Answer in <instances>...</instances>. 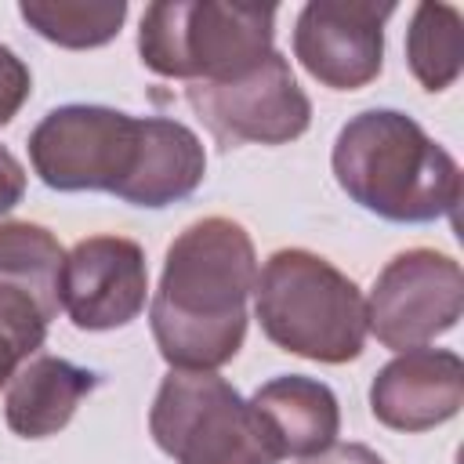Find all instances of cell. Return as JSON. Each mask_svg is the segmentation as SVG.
<instances>
[{
    "label": "cell",
    "instance_id": "ac0fdd59",
    "mask_svg": "<svg viewBox=\"0 0 464 464\" xmlns=\"http://www.w3.org/2000/svg\"><path fill=\"white\" fill-rule=\"evenodd\" d=\"M22 196H25V167L14 160L11 149L0 145V214L18 207Z\"/></svg>",
    "mask_w": 464,
    "mask_h": 464
},
{
    "label": "cell",
    "instance_id": "4fadbf2b",
    "mask_svg": "<svg viewBox=\"0 0 464 464\" xmlns=\"http://www.w3.org/2000/svg\"><path fill=\"white\" fill-rule=\"evenodd\" d=\"M254 413L268 428L279 457H319L337 442L341 431V406L337 395L312 377L283 373L261 384L250 399Z\"/></svg>",
    "mask_w": 464,
    "mask_h": 464
},
{
    "label": "cell",
    "instance_id": "5b68a950",
    "mask_svg": "<svg viewBox=\"0 0 464 464\" xmlns=\"http://www.w3.org/2000/svg\"><path fill=\"white\" fill-rule=\"evenodd\" d=\"M272 40V4L160 0L141 14L138 54L156 76L221 83L257 69L276 51Z\"/></svg>",
    "mask_w": 464,
    "mask_h": 464
},
{
    "label": "cell",
    "instance_id": "277c9868",
    "mask_svg": "<svg viewBox=\"0 0 464 464\" xmlns=\"http://www.w3.org/2000/svg\"><path fill=\"white\" fill-rule=\"evenodd\" d=\"M254 315L265 337L301 359L341 366L366 344V297L326 257L286 246L254 279Z\"/></svg>",
    "mask_w": 464,
    "mask_h": 464
},
{
    "label": "cell",
    "instance_id": "3957f363",
    "mask_svg": "<svg viewBox=\"0 0 464 464\" xmlns=\"http://www.w3.org/2000/svg\"><path fill=\"white\" fill-rule=\"evenodd\" d=\"M330 163L337 185L384 221L424 225L457 214V160L399 109H366L352 116L334 141Z\"/></svg>",
    "mask_w": 464,
    "mask_h": 464
},
{
    "label": "cell",
    "instance_id": "e0dca14e",
    "mask_svg": "<svg viewBox=\"0 0 464 464\" xmlns=\"http://www.w3.org/2000/svg\"><path fill=\"white\" fill-rule=\"evenodd\" d=\"M33 91V76H29V65L0 44V127L14 120V112L25 105Z\"/></svg>",
    "mask_w": 464,
    "mask_h": 464
},
{
    "label": "cell",
    "instance_id": "9a60e30c",
    "mask_svg": "<svg viewBox=\"0 0 464 464\" xmlns=\"http://www.w3.org/2000/svg\"><path fill=\"white\" fill-rule=\"evenodd\" d=\"M406 62L424 91H446L464 65V18L453 4H417L406 29Z\"/></svg>",
    "mask_w": 464,
    "mask_h": 464
},
{
    "label": "cell",
    "instance_id": "30bf717a",
    "mask_svg": "<svg viewBox=\"0 0 464 464\" xmlns=\"http://www.w3.org/2000/svg\"><path fill=\"white\" fill-rule=\"evenodd\" d=\"M392 14V0H312L294 25V58L323 87L359 91L381 72L384 22Z\"/></svg>",
    "mask_w": 464,
    "mask_h": 464
},
{
    "label": "cell",
    "instance_id": "7a4b0ae2",
    "mask_svg": "<svg viewBox=\"0 0 464 464\" xmlns=\"http://www.w3.org/2000/svg\"><path fill=\"white\" fill-rule=\"evenodd\" d=\"M254 279L257 254L239 221L214 214L178 232L149 308L160 355L174 370H218L232 362L246 337Z\"/></svg>",
    "mask_w": 464,
    "mask_h": 464
},
{
    "label": "cell",
    "instance_id": "6da1fadb",
    "mask_svg": "<svg viewBox=\"0 0 464 464\" xmlns=\"http://www.w3.org/2000/svg\"><path fill=\"white\" fill-rule=\"evenodd\" d=\"M29 163L47 188L112 192L149 210L188 199L207 174L192 127L109 105L51 109L29 134Z\"/></svg>",
    "mask_w": 464,
    "mask_h": 464
},
{
    "label": "cell",
    "instance_id": "8fae6325",
    "mask_svg": "<svg viewBox=\"0 0 464 464\" xmlns=\"http://www.w3.org/2000/svg\"><path fill=\"white\" fill-rule=\"evenodd\" d=\"M58 297L76 330L127 326L149 297L145 250L127 236L80 239L62 261Z\"/></svg>",
    "mask_w": 464,
    "mask_h": 464
},
{
    "label": "cell",
    "instance_id": "52a82bcc",
    "mask_svg": "<svg viewBox=\"0 0 464 464\" xmlns=\"http://www.w3.org/2000/svg\"><path fill=\"white\" fill-rule=\"evenodd\" d=\"M464 312V272L450 254L413 246L395 254L373 279L366 330L392 352L424 348L453 330Z\"/></svg>",
    "mask_w": 464,
    "mask_h": 464
},
{
    "label": "cell",
    "instance_id": "5bb4252c",
    "mask_svg": "<svg viewBox=\"0 0 464 464\" xmlns=\"http://www.w3.org/2000/svg\"><path fill=\"white\" fill-rule=\"evenodd\" d=\"M94 384L98 373L58 355H36L11 377L4 395V420L22 439L58 435Z\"/></svg>",
    "mask_w": 464,
    "mask_h": 464
},
{
    "label": "cell",
    "instance_id": "8992f818",
    "mask_svg": "<svg viewBox=\"0 0 464 464\" xmlns=\"http://www.w3.org/2000/svg\"><path fill=\"white\" fill-rule=\"evenodd\" d=\"M149 431L174 464H279L254 406L214 370H170L152 399Z\"/></svg>",
    "mask_w": 464,
    "mask_h": 464
},
{
    "label": "cell",
    "instance_id": "2e32d148",
    "mask_svg": "<svg viewBox=\"0 0 464 464\" xmlns=\"http://www.w3.org/2000/svg\"><path fill=\"white\" fill-rule=\"evenodd\" d=\"M18 14L44 40L69 51H87V47L109 44L120 33L127 18V4L123 0H25L18 4Z\"/></svg>",
    "mask_w": 464,
    "mask_h": 464
},
{
    "label": "cell",
    "instance_id": "7c38bea8",
    "mask_svg": "<svg viewBox=\"0 0 464 464\" xmlns=\"http://www.w3.org/2000/svg\"><path fill=\"white\" fill-rule=\"evenodd\" d=\"M464 406V362L450 348H410L377 370L370 410L392 431H428Z\"/></svg>",
    "mask_w": 464,
    "mask_h": 464
},
{
    "label": "cell",
    "instance_id": "9c48e42d",
    "mask_svg": "<svg viewBox=\"0 0 464 464\" xmlns=\"http://www.w3.org/2000/svg\"><path fill=\"white\" fill-rule=\"evenodd\" d=\"M62 246L33 221H0V388L44 348L62 297Z\"/></svg>",
    "mask_w": 464,
    "mask_h": 464
},
{
    "label": "cell",
    "instance_id": "ba28073f",
    "mask_svg": "<svg viewBox=\"0 0 464 464\" xmlns=\"http://www.w3.org/2000/svg\"><path fill=\"white\" fill-rule=\"evenodd\" d=\"M185 102L203 120L210 138L225 149L232 145H283L308 130L312 102L297 87L290 62L272 51L257 69L221 80V83H188Z\"/></svg>",
    "mask_w": 464,
    "mask_h": 464
},
{
    "label": "cell",
    "instance_id": "d6986e66",
    "mask_svg": "<svg viewBox=\"0 0 464 464\" xmlns=\"http://www.w3.org/2000/svg\"><path fill=\"white\" fill-rule=\"evenodd\" d=\"M304 464H384V457L362 442H334L330 450H323L319 457H308Z\"/></svg>",
    "mask_w": 464,
    "mask_h": 464
}]
</instances>
